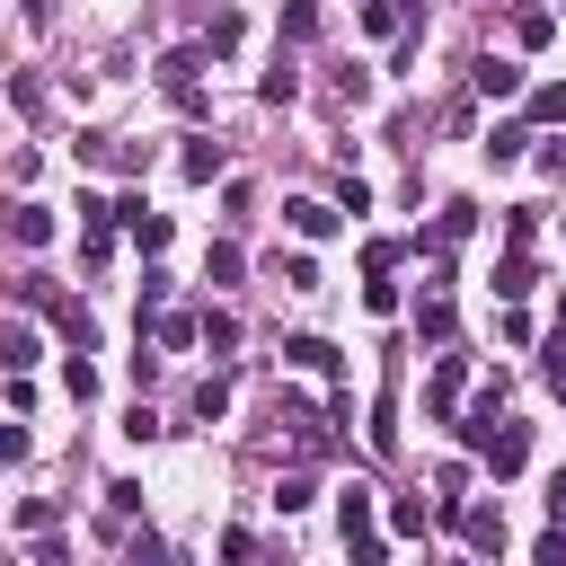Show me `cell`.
Returning <instances> with one entry per match:
<instances>
[{"instance_id":"obj_30","label":"cell","mask_w":566,"mask_h":566,"mask_svg":"<svg viewBox=\"0 0 566 566\" xmlns=\"http://www.w3.org/2000/svg\"><path fill=\"white\" fill-rule=\"evenodd\" d=\"M27 363H35V327L18 318V327H9V371H27Z\"/></svg>"},{"instance_id":"obj_29","label":"cell","mask_w":566,"mask_h":566,"mask_svg":"<svg viewBox=\"0 0 566 566\" xmlns=\"http://www.w3.org/2000/svg\"><path fill=\"white\" fill-rule=\"evenodd\" d=\"M106 513H115V522H133V513H142V486H133V478H115V486H106Z\"/></svg>"},{"instance_id":"obj_31","label":"cell","mask_w":566,"mask_h":566,"mask_svg":"<svg viewBox=\"0 0 566 566\" xmlns=\"http://www.w3.org/2000/svg\"><path fill=\"white\" fill-rule=\"evenodd\" d=\"M62 389H71V398H97V371H88V363L71 354V363H62Z\"/></svg>"},{"instance_id":"obj_25","label":"cell","mask_w":566,"mask_h":566,"mask_svg":"<svg viewBox=\"0 0 566 566\" xmlns=\"http://www.w3.org/2000/svg\"><path fill=\"white\" fill-rule=\"evenodd\" d=\"M363 310H371V318H389V310H398V283H389V274H371V283H363Z\"/></svg>"},{"instance_id":"obj_2","label":"cell","mask_w":566,"mask_h":566,"mask_svg":"<svg viewBox=\"0 0 566 566\" xmlns=\"http://www.w3.org/2000/svg\"><path fill=\"white\" fill-rule=\"evenodd\" d=\"M336 522H345V548H354V566H380V557H389V539L371 531V486H345Z\"/></svg>"},{"instance_id":"obj_19","label":"cell","mask_w":566,"mask_h":566,"mask_svg":"<svg viewBox=\"0 0 566 566\" xmlns=\"http://www.w3.org/2000/svg\"><path fill=\"white\" fill-rule=\"evenodd\" d=\"M531 124H566V80H548V88H531Z\"/></svg>"},{"instance_id":"obj_10","label":"cell","mask_w":566,"mask_h":566,"mask_svg":"<svg viewBox=\"0 0 566 566\" xmlns=\"http://www.w3.org/2000/svg\"><path fill=\"white\" fill-rule=\"evenodd\" d=\"M9 239H18V248H44V239H53V212H44V203H18V212H9Z\"/></svg>"},{"instance_id":"obj_17","label":"cell","mask_w":566,"mask_h":566,"mask_svg":"<svg viewBox=\"0 0 566 566\" xmlns=\"http://www.w3.org/2000/svg\"><path fill=\"white\" fill-rule=\"evenodd\" d=\"M239 265H248V256H239L230 239H212V256H203V283H239Z\"/></svg>"},{"instance_id":"obj_1","label":"cell","mask_w":566,"mask_h":566,"mask_svg":"<svg viewBox=\"0 0 566 566\" xmlns=\"http://www.w3.org/2000/svg\"><path fill=\"white\" fill-rule=\"evenodd\" d=\"M495 407H504V380H486V398L469 407L460 442H469V451H478V460H486L495 478H513V469L531 460V424H513V416H495Z\"/></svg>"},{"instance_id":"obj_8","label":"cell","mask_w":566,"mask_h":566,"mask_svg":"<svg viewBox=\"0 0 566 566\" xmlns=\"http://www.w3.org/2000/svg\"><path fill=\"white\" fill-rule=\"evenodd\" d=\"M469 80H478V97H522V71H513V62H495V53H486Z\"/></svg>"},{"instance_id":"obj_15","label":"cell","mask_w":566,"mask_h":566,"mask_svg":"<svg viewBox=\"0 0 566 566\" xmlns=\"http://www.w3.org/2000/svg\"><path fill=\"white\" fill-rule=\"evenodd\" d=\"M221 177V142H186V186H212Z\"/></svg>"},{"instance_id":"obj_28","label":"cell","mask_w":566,"mask_h":566,"mask_svg":"<svg viewBox=\"0 0 566 566\" xmlns=\"http://www.w3.org/2000/svg\"><path fill=\"white\" fill-rule=\"evenodd\" d=\"M310 495H318V486H310V478H301V469H292V478H283V486H274V513H301V504H310Z\"/></svg>"},{"instance_id":"obj_32","label":"cell","mask_w":566,"mask_h":566,"mask_svg":"<svg viewBox=\"0 0 566 566\" xmlns=\"http://www.w3.org/2000/svg\"><path fill=\"white\" fill-rule=\"evenodd\" d=\"M18 18H27V27H44V18H53V0H18Z\"/></svg>"},{"instance_id":"obj_21","label":"cell","mask_w":566,"mask_h":566,"mask_svg":"<svg viewBox=\"0 0 566 566\" xmlns=\"http://www.w3.org/2000/svg\"><path fill=\"white\" fill-rule=\"evenodd\" d=\"M203 345L230 354V345H239V318H230V310H203Z\"/></svg>"},{"instance_id":"obj_26","label":"cell","mask_w":566,"mask_h":566,"mask_svg":"<svg viewBox=\"0 0 566 566\" xmlns=\"http://www.w3.org/2000/svg\"><path fill=\"white\" fill-rule=\"evenodd\" d=\"M416 336H433V345H442V336H451V301H424V310H416Z\"/></svg>"},{"instance_id":"obj_14","label":"cell","mask_w":566,"mask_h":566,"mask_svg":"<svg viewBox=\"0 0 566 566\" xmlns=\"http://www.w3.org/2000/svg\"><path fill=\"white\" fill-rule=\"evenodd\" d=\"M522 150H531V124H495V133H486V159H495V168L522 159Z\"/></svg>"},{"instance_id":"obj_12","label":"cell","mask_w":566,"mask_h":566,"mask_svg":"<svg viewBox=\"0 0 566 566\" xmlns=\"http://www.w3.org/2000/svg\"><path fill=\"white\" fill-rule=\"evenodd\" d=\"M239 35H248V27H239V9H212V27H203V53H239Z\"/></svg>"},{"instance_id":"obj_23","label":"cell","mask_w":566,"mask_h":566,"mask_svg":"<svg viewBox=\"0 0 566 566\" xmlns=\"http://www.w3.org/2000/svg\"><path fill=\"white\" fill-rule=\"evenodd\" d=\"M513 35H522V44H548V35H557V18H548V9H522V18H513Z\"/></svg>"},{"instance_id":"obj_16","label":"cell","mask_w":566,"mask_h":566,"mask_svg":"<svg viewBox=\"0 0 566 566\" xmlns=\"http://www.w3.org/2000/svg\"><path fill=\"white\" fill-rule=\"evenodd\" d=\"M195 416H203V424H221V416H230V380H221V371H212V380H195Z\"/></svg>"},{"instance_id":"obj_7","label":"cell","mask_w":566,"mask_h":566,"mask_svg":"<svg viewBox=\"0 0 566 566\" xmlns=\"http://www.w3.org/2000/svg\"><path fill=\"white\" fill-rule=\"evenodd\" d=\"M124 230H133V248H142V256H159V248H168V212H150L142 195L124 203Z\"/></svg>"},{"instance_id":"obj_5","label":"cell","mask_w":566,"mask_h":566,"mask_svg":"<svg viewBox=\"0 0 566 566\" xmlns=\"http://www.w3.org/2000/svg\"><path fill=\"white\" fill-rule=\"evenodd\" d=\"M283 363H292V371H318V380H336V371H345L327 336H283Z\"/></svg>"},{"instance_id":"obj_24","label":"cell","mask_w":566,"mask_h":566,"mask_svg":"<svg viewBox=\"0 0 566 566\" xmlns=\"http://www.w3.org/2000/svg\"><path fill=\"white\" fill-rule=\"evenodd\" d=\"M469 221H478V212H469V203H442V221H433V239H442V248H451V239H469Z\"/></svg>"},{"instance_id":"obj_13","label":"cell","mask_w":566,"mask_h":566,"mask_svg":"<svg viewBox=\"0 0 566 566\" xmlns=\"http://www.w3.org/2000/svg\"><path fill=\"white\" fill-rule=\"evenodd\" d=\"M256 97H265V106H292V97H301V71H292V62H274V71L256 80Z\"/></svg>"},{"instance_id":"obj_22","label":"cell","mask_w":566,"mask_h":566,"mask_svg":"<svg viewBox=\"0 0 566 566\" xmlns=\"http://www.w3.org/2000/svg\"><path fill=\"white\" fill-rule=\"evenodd\" d=\"M389 531H398V539H424V504L398 495V504H389Z\"/></svg>"},{"instance_id":"obj_33","label":"cell","mask_w":566,"mask_h":566,"mask_svg":"<svg viewBox=\"0 0 566 566\" xmlns=\"http://www.w3.org/2000/svg\"><path fill=\"white\" fill-rule=\"evenodd\" d=\"M548 513H557V522H566V469H557V478H548Z\"/></svg>"},{"instance_id":"obj_4","label":"cell","mask_w":566,"mask_h":566,"mask_svg":"<svg viewBox=\"0 0 566 566\" xmlns=\"http://www.w3.org/2000/svg\"><path fill=\"white\" fill-rule=\"evenodd\" d=\"M460 389H469V363H460V354H433V380H424V416H433V424H451V416H460Z\"/></svg>"},{"instance_id":"obj_3","label":"cell","mask_w":566,"mask_h":566,"mask_svg":"<svg viewBox=\"0 0 566 566\" xmlns=\"http://www.w3.org/2000/svg\"><path fill=\"white\" fill-rule=\"evenodd\" d=\"M442 522H451L478 557H495V548H504V513H495V504H460V495H451V504H442Z\"/></svg>"},{"instance_id":"obj_9","label":"cell","mask_w":566,"mask_h":566,"mask_svg":"<svg viewBox=\"0 0 566 566\" xmlns=\"http://www.w3.org/2000/svg\"><path fill=\"white\" fill-rule=\"evenodd\" d=\"M283 212H292L301 239H336V203H310V195H301V203H283Z\"/></svg>"},{"instance_id":"obj_20","label":"cell","mask_w":566,"mask_h":566,"mask_svg":"<svg viewBox=\"0 0 566 566\" xmlns=\"http://www.w3.org/2000/svg\"><path fill=\"white\" fill-rule=\"evenodd\" d=\"M283 35H292V44L318 35V0H283Z\"/></svg>"},{"instance_id":"obj_11","label":"cell","mask_w":566,"mask_h":566,"mask_svg":"<svg viewBox=\"0 0 566 566\" xmlns=\"http://www.w3.org/2000/svg\"><path fill=\"white\" fill-rule=\"evenodd\" d=\"M531 274H539V265H531V256H522V239H513V256L495 265V301H522V292H531Z\"/></svg>"},{"instance_id":"obj_6","label":"cell","mask_w":566,"mask_h":566,"mask_svg":"<svg viewBox=\"0 0 566 566\" xmlns=\"http://www.w3.org/2000/svg\"><path fill=\"white\" fill-rule=\"evenodd\" d=\"M424 18V0H363V35H407Z\"/></svg>"},{"instance_id":"obj_18","label":"cell","mask_w":566,"mask_h":566,"mask_svg":"<svg viewBox=\"0 0 566 566\" xmlns=\"http://www.w3.org/2000/svg\"><path fill=\"white\" fill-rule=\"evenodd\" d=\"M53 513H62L53 495H18V513H9V522H18V531H53Z\"/></svg>"},{"instance_id":"obj_27","label":"cell","mask_w":566,"mask_h":566,"mask_svg":"<svg viewBox=\"0 0 566 566\" xmlns=\"http://www.w3.org/2000/svg\"><path fill=\"white\" fill-rule=\"evenodd\" d=\"M195 336H203V318H186V310H168V318H159V345H195Z\"/></svg>"},{"instance_id":"obj_34","label":"cell","mask_w":566,"mask_h":566,"mask_svg":"<svg viewBox=\"0 0 566 566\" xmlns=\"http://www.w3.org/2000/svg\"><path fill=\"white\" fill-rule=\"evenodd\" d=\"M548 345H557V354H566V318H557V336H548Z\"/></svg>"}]
</instances>
